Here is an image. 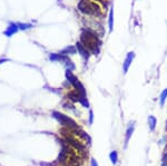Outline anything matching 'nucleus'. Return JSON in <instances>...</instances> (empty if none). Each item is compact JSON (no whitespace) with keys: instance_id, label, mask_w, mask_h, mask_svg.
<instances>
[{"instance_id":"obj_6","label":"nucleus","mask_w":167,"mask_h":166,"mask_svg":"<svg viewBox=\"0 0 167 166\" xmlns=\"http://www.w3.org/2000/svg\"><path fill=\"white\" fill-rule=\"evenodd\" d=\"M48 58H49V60L51 61V63H58V61H60V63L65 64L66 61L69 59V56H66L61 53H51V54H49Z\"/></svg>"},{"instance_id":"obj_4","label":"nucleus","mask_w":167,"mask_h":166,"mask_svg":"<svg viewBox=\"0 0 167 166\" xmlns=\"http://www.w3.org/2000/svg\"><path fill=\"white\" fill-rule=\"evenodd\" d=\"M75 47H76V49H77L78 54L80 55V57L84 59V61H86V63H87V61L89 60L90 56H91V53H90V51L88 50L87 48L82 45L80 41H77V43H76Z\"/></svg>"},{"instance_id":"obj_3","label":"nucleus","mask_w":167,"mask_h":166,"mask_svg":"<svg viewBox=\"0 0 167 166\" xmlns=\"http://www.w3.org/2000/svg\"><path fill=\"white\" fill-rule=\"evenodd\" d=\"M53 116L57 119L58 122H59L60 124H61L62 126H65V127H67V128L74 129V131L78 129V125L76 124V122L72 121L70 117H68V116L64 115V114L59 113V112H53Z\"/></svg>"},{"instance_id":"obj_18","label":"nucleus","mask_w":167,"mask_h":166,"mask_svg":"<svg viewBox=\"0 0 167 166\" xmlns=\"http://www.w3.org/2000/svg\"><path fill=\"white\" fill-rule=\"evenodd\" d=\"M7 61H9V59H8V58H1V59H0V65H1V64H3V63H7Z\"/></svg>"},{"instance_id":"obj_19","label":"nucleus","mask_w":167,"mask_h":166,"mask_svg":"<svg viewBox=\"0 0 167 166\" xmlns=\"http://www.w3.org/2000/svg\"><path fill=\"white\" fill-rule=\"evenodd\" d=\"M91 166H98V163L94 158L91 159Z\"/></svg>"},{"instance_id":"obj_5","label":"nucleus","mask_w":167,"mask_h":166,"mask_svg":"<svg viewBox=\"0 0 167 166\" xmlns=\"http://www.w3.org/2000/svg\"><path fill=\"white\" fill-rule=\"evenodd\" d=\"M134 59H135L134 51H129V53H127V55H126V57H125L124 63H123V73L124 74L128 73V70H129V68H130V66H132Z\"/></svg>"},{"instance_id":"obj_8","label":"nucleus","mask_w":167,"mask_h":166,"mask_svg":"<svg viewBox=\"0 0 167 166\" xmlns=\"http://www.w3.org/2000/svg\"><path fill=\"white\" fill-rule=\"evenodd\" d=\"M135 131V125L134 123H130L129 125H128V127L126 128V134H125V148L127 147L128 143H129V139L130 137H132L133 133H134Z\"/></svg>"},{"instance_id":"obj_14","label":"nucleus","mask_w":167,"mask_h":166,"mask_svg":"<svg viewBox=\"0 0 167 166\" xmlns=\"http://www.w3.org/2000/svg\"><path fill=\"white\" fill-rule=\"evenodd\" d=\"M109 159H110V162H112V164L116 165V164L118 163V153H117V152H116V151L110 152V154H109Z\"/></svg>"},{"instance_id":"obj_7","label":"nucleus","mask_w":167,"mask_h":166,"mask_svg":"<svg viewBox=\"0 0 167 166\" xmlns=\"http://www.w3.org/2000/svg\"><path fill=\"white\" fill-rule=\"evenodd\" d=\"M18 31H19V27H18L17 23H10L8 25V27L5 29V31H3V36L10 38L13 37L15 34H17Z\"/></svg>"},{"instance_id":"obj_17","label":"nucleus","mask_w":167,"mask_h":166,"mask_svg":"<svg viewBox=\"0 0 167 166\" xmlns=\"http://www.w3.org/2000/svg\"><path fill=\"white\" fill-rule=\"evenodd\" d=\"M92 121H94V114L92 111H89V124H92Z\"/></svg>"},{"instance_id":"obj_11","label":"nucleus","mask_w":167,"mask_h":166,"mask_svg":"<svg viewBox=\"0 0 167 166\" xmlns=\"http://www.w3.org/2000/svg\"><path fill=\"white\" fill-rule=\"evenodd\" d=\"M156 125H157V119H156V117L153 115L148 116V126H149L150 131L154 132L155 128H156Z\"/></svg>"},{"instance_id":"obj_16","label":"nucleus","mask_w":167,"mask_h":166,"mask_svg":"<svg viewBox=\"0 0 167 166\" xmlns=\"http://www.w3.org/2000/svg\"><path fill=\"white\" fill-rule=\"evenodd\" d=\"M79 103L81 104V105L84 106L85 108H89V103H88L87 96H80Z\"/></svg>"},{"instance_id":"obj_10","label":"nucleus","mask_w":167,"mask_h":166,"mask_svg":"<svg viewBox=\"0 0 167 166\" xmlns=\"http://www.w3.org/2000/svg\"><path fill=\"white\" fill-rule=\"evenodd\" d=\"M60 53L64 54V55H66V56H69V55H74V54L77 53V49H76L75 46H68V47L64 48Z\"/></svg>"},{"instance_id":"obj_15","label":"nucleus","mask_w":167,"mask_h":166,"mask_svg":"<svg viewBox=\"0 0 167 166\" xmlns=\"http://www.w3.org/2000/svg\"><path fill=\"white\" fill-rule=\"evenodd\" d=\"M166 99H167V88H165L164 91H162L160 96H159V104H160V106H162V107L165 105V101H166Z\"/></svg>"},{"instance_id":"obj_1","label":"nucleus","mask_w":167,"mask_h":166,"mask_svg":"<svg viewBox=\"0 0 167 166\" xmlns=\"http://www.w3.org/2000/svg\"><path fill=\"white\" fill-rule=\"evenodd\" d=\"M79 41L87 48L92 55H99L102 41L98 38V36L95 35L91 30H88V29L82 30V33L80 34Z\"/></svg>"},{"instance_id":"obj_12","label":"nucleus","mask_w":167,"mask_h":166,"mask_svg":"<svg viewBox=\"0 0 167 166\" xmlns=\"http://www.w3.org/2000/svg\"><path fill=\"white\" fill-rule=\"evenodd\" d=\"M17 25L19 27V30H23V31L29 30V29H31L34 27L33 23H17Z\"/></svg>"},{"instance_id":"obj_13","label":"nucleus","mask_w":167,"mask_h":166,"mask_svg":"<svg viewBox=\"0 0 167 166\" xmlns=\"http://www.w3.org/2000/svg\"><path fill=\"white\" fill-rule=\"evenodd\" d=\"M68 97H69V99L70 101H79V99H80V94L78 93L77 91H70L69 94H68Z\"/></svg>"},{"instance_id":"obj_20","label":"nucleus","mask_w":167,"mask_h":166,"mask_svg":"<svg viewBox=\"0 0 167 166\" xmlns=\"http://www.w3.org/2000/svg\"><path fill=\"white\" fill-rule=\"evenodd\" d=\"M166 128H167V126H166Z\"/></svg>"},{"instance_id":"obj_9","label":"nucleus","mask_w":167,"mask_h":166,"mask_svg":"<svg viewBox=\"0 0 167 166\" xmlns=\"http://www.w3.org/2000/svg\"><path fill=\"white\" fill-rule=\"evenodd\" d=\"M108 29H109V33H112V29H114V8L112 7H110L109 15H108Z\"/></svg>"},{"instance_id":"obj_2","label":"nucleus","mask_w":167,"mask_h":166,"mask_svg":"<svg viewBox=\"0 0 167 166\" xmlns=\"http://www.w3.org/2000/svg\"><path fill=\"white\" fill-rule=\"evenodd\" d=\"M78 10L84 15L88 16H100L102 15V8L99 3L91 0H79L77 5Z\"/></svg>"}]
</instances>
